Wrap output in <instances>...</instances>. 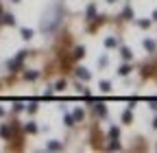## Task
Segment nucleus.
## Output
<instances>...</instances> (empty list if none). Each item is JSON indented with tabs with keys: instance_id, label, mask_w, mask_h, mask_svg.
Segmentation results:
<instances>
[{
	"instance_id": "obj_17",
	"label": "nucleus",
	"mask_w": 157,
	"mask_h": 153,
	"mask_svg": "<svg viewBox=\"0 0 157 153\" xmlns=\"http://www.w3.org/2000/svg\"><path fill=\"white\" fill-rule=\"evenodd\" d=\"M66 125H74V118L70 116V114H66Z\"/></svg>"
},
{
	"instance_id": "obj_15",
	"label": "nucleus",
	"mask_w": 157,
	"mask_h": 153,
	"mask_svg": "<svg viewBox=\"0 0 157 153\" xmlns=\"http://www.w3.org/2000/svg\"><path fill=\"white\" fill-rule=\"evenodd\" d=\"M131 15H133V11H131V9H129V7H127V9H124V11H122V18H131Z\"/></svg>"
},
{
	"instance_id": "obj_12",
	"label": "nucleus",
	"mask_w": 157,
	"mask_h": 153,
	"mask_svg": "<svg viewBox=\"0 0 157 153\" xmlns=\"http://www.w3.org/2000/svg\"><path fill=\"white\" fill-rule=\"evenodd\" d=\"M48 149H50V151H57V149H61V144H59V142H55V140H52V142L48 144Z\"/></svg>"
},
{
	"instance_id": "obj_9",
	"label": "nucleus",
	"mask_w": 157,
	"mask_h": 153,
	"mask_svg": "<svg viewBox=\"0 0 157 153\" xmlns=\"http://www.w3.org/2000/svg\"><path fill=\"white\" fill-rule=\"evenodd\" d=\"M26 131H29V133H35V131H37V125H35V123H29V125H26Z\"/></svg>"
},
{
	"instance_id": "obj_11",
	"label": "nucleus",
	"mask_w": 157,
	"mask_h": 153,
	"mask_svg": "<svg viewBox=\"0 0 157 153\" xmlns=\"http://www.w3.org/2000/svg\"><path fill=\"white\" fill-rule=\"evenodd\" d=\"M72 118H74V120H81V118H83V109H76Z\"/></svg>"
},
{
	"instance_id": "obj_24",
	"label": "nucleus",
	"mask_w": 157,
	"mask_h": 153,
	"mask_svg": "<svg viewBox=\"0 0 157 153\" xmlns=\"http://www.w3.org/2000/svg\"><path fill=\"white\" fill-rule=\"evenodd\" d=\"M107 2H116V0H107Z\"/></svg>"
},
{
	"instance_id": "obj_8",
	"label": "nucleus",
	"mask_w": 157,
	"mask_h": 153,
	"mask_svg": "<svg viewBox=\"0 0 157 153\" xmlns=\"http://www.w3.org/2000/svg\"><path fill=\"white\" fill-rule=\"evenodd\" d=\"M129 72H131V68H129V66H120V70H118V74H122V76H124V74H129Z\"/></svg>"
},
{
	"instance_id": "obj_19",
	"label": "nucleus",
	"mask_w": 157,
	"mask_h": 153,
	"mask_svg": "<svg viewBox=\"0 0 157 153\" xmlns=\"http://www.w3.org/2000/svg\"><path fill=\"white\" fill-rule=\"evenodd\" d=\"M74 57H76V59H78V57H83V48H81V46H78V48H76V53H74Z\"/></svg>"
},
{
	"instance_id": "obj_2",
	"label": "nucleus",
	"mask_w": 157,
	"mask_h": 153,
	"mask_svg": "<svg viewBox=\"0 0 157 153\" xmlns=\"http://www.w3.org/2000/svg\"><path fill=\"white\" fill-rule=\"evenodd\" d=\"M120 55H122V59H127V61H129L131 57H133V53H131L127 46H122V48H120Z\"/></svg>"
},
{
	"instance_id": "obj_21",
	"label": "nucleus",
	"mask_w": 157,
	"mask_h": 153,
	"mask_svg": "<svg viewBox=\"0 0 157 153\" xmlns=\"http://www.w3.org/2000/svg\"><path fill=\"white\" fill-rule=\"evenodd\" d=\"M2 114H5V109H2V107H0V116H2Z\"/></svg>"
},
{
	"instance_id": "obj_23",
	"label": "nucleus",
	"mask_w": 157,
	"mask_h": 153,
	"mask_svg": "<svg viewBox=\"0 0 157 153\" xmlns=\"http://www.w3.org/2000/svg\"><path fill=\"white\" fill-rule=\"evenodd\" d=\"M153 125H155V127H157V118H155V123H153Z\"/></svg>"
},
{
	"instance_id": "obj_7",
	"label": "nucleus",
	"mask_w": 157,
	"mask_h": 153,
	"mask_svg": "<svg viewBox=\"0 0 157 153\" xmlns=\"http://www.w3.org/2000/svg\"><path fill=\"white\" fill-rule=\"evenodd\" d=\"M131 118H133V116H131V109H127V112L122 114V120H124V123H131Z\"/></svg>"
},
{
	"instance_id": "obj_14",
	"label": "nucleus",
	"mask_w": 157,
	"mask_h": 153,
	"mask_svg": "<svg viewBox=\"0 0 157 153\" xmlns=\"http://www.w3.org/2000/svg\"><path fill=\"white\" fill-rule=\"evenodd\" d=\"M26 79H37V72H35V70H29V72H26Z\"/></svg>"
},
{
	"instance_id": "obj_18",
	"label": "nucleus",
	"mask_w": 157,
	"mask_h": 153,
	"mask_svg": "<svg viewBox=\"0 0 157 153\" xmlns=\"http://www.w3.org/2000/svg\"><path fill=\"white\" fill-rule=\"evenodd\" d=\"M0 136L7 138V136H9V129H7V127H0Z\"/></svg>"
},
{
	"instance_id": "obj_6",
	"label": "nucleus",
	"mask_w": 157,
	"mask_h": 153,
	"mask_svg": "<svg viewBox=\"0 0 157 153\" xmlns=\"http://www.w3.org/2000/svg\"><path fill=\"white\" fill-rule=\"evenodd\" d=\"M101 90H103V92H109V90H111V83H109V81H101Z\"/></svg>"
},
{
	"instance_id": "obj_25",
	"label": "nucleus",
	"mask_w": 157,
	"mask_h": 153,
	"mask_svg": "<svg viewBox=\"0 0 157 153\" xmlns=\"http://www.w3.org/2000/svg\"><path fill=\"white\" fill-rule=\"evenodd\" d=\"M15 2H17V0H15Z\"/></svg>"
},
{
	"instance_id": "obj_16",
	"label": "nucleus",
	"mask_w": 157,
	"mask_h": 153,
	"mask_svg": "<svg viewBox=\"0 0 157 153\" xmlns=\"http://www.w3.org/2000/svg\"><path fill=\"white\" fill-rule=\"evenodd\" d=\"M137 24H140V26H142V29H146V26H148V24H151V22H148V20H137Z\"/></svg>"
},
{
	"instance_id": "obj_13",
	"label": "nucleus",
	"mask_w": 157,
	"mask_h": 153,
	"mask_svg": "<svg viewBox=\"0 0 157 153\" xmlns=\"http://www.w3.org/2000/svg\"><path fill=\"white\" fill-rule=\"evenodd\" d=\"M98 107V114H101V116H107V109H105V105H96Z\"/></svg>"
},
{
	"instance_id": "obj_20",
	"label": "nucleus",
	"mask_w": 157,
	"mask_h": 153,
	"mask_svg": "<svg viewBox=\"0 0 157 153\" xmlns=\"http://www.w3.org/2000/svg\"><path fill=\"white\" fill-rule=\"evenodd\" d=\"M94 13H96V9H94V7H87V18H92Z\"/></svg>"
},
{
	"instance_id": "obj_22",
	"label": "nucleus",
	"mask_w": 157,
	"mask_h": 153,
	"mask_svg": "<svg viewBox=\"0 0 157 153\" xmlns=\"http://www.w3.org/2000/svg\"><path fill=\"white\" fill-rule=\"evenodd\" d=\"M153 18H155V20H157V11H155V13H153Z\"/></svg>"
},
{
	"instance_id": "obj_5",
	"label": "nucleus",
	"mask_w": 157,
	"mask_h": 153,
	"mask_svg": "<svg viewBox=\"0 0 157 153\" xmlns=\"http://www.w3.org/2000/svg\"><path fill=\"white\" fill-rule=\"evenodd\" d=\"M22 37H24V40H31V37H33V31H31V29H22Z\"/></svg>"
},
{
	"instance_id": "obj_3",
	"label": "nucleus",
	"mask_w": 157,
	"mask_h": 153,
	"mask_svg": "<svg viewBox=\"0 0 157 153\" xmlns=\"http://www.w3.org/2000/svg\"><path fill=\"white\" fill-rule=\"evenodd\" d=\"M116 44H118V42H116V37H107V40H105V46H107V48H113Z\"/></svg>"
},
{
	"instance_id": "obj_4",
	"label": "nucleus",
	"mask_w": 157,
	"mask_h": 153,
	"mask_svg": "<svg viewBox=\"0 0 157 153\" xmlns=\"http://www.w3.org/2000/svg\"><path fill=\"white\" fill-rule=\"evenodd\" d=\"M144 48L146 50H155V42L153 40H144Z\"/></svg>"
},
{
	"instance_id": "obj_1",
	"label": "nucleus",
	"mask_w": 157,
	"mask_h": 153,
	"mask_svg": "<svg viewBox=\"0 0 157 153\" xmlns=\"http://www.w3.org/2000/svg\"><path fill=\"white\" fill-rule=\"evenodd\" d=\"M76 76L83 79V81H87V79H92V72H87L85 68H76Z\"/></svg>"
},
{
	"instance_id": "obj_10",
	"label": "nucleus",
	"mask_w": 157,
	"mask_h": 153,
	"mask_svg": "<svg viewBox=\"0 0 157 153\" xmlns=\"http://www.w3.org/2000/svg\"><path fill=\"white\" fill-rule=\"evenodd\" d=\"M5 24H15V18L7 13V15H5Z\"/></svg>"
}]
</instances>
